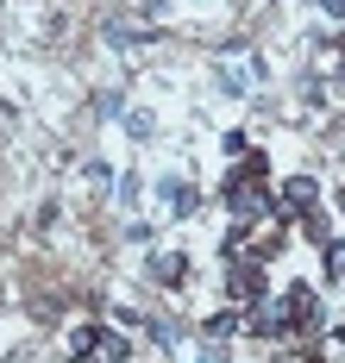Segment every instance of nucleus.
Returning a JSON list of instances; mask_svg holds the SVG:
<instances>
[{"mask_svg":"<svg viewBox=\"0 0 345 363\" xmlns=\"http://www.w3.org/2000/svg\"><path fill=\"white\" fill-rule=\"evenodd\" d=\"M339 213H345V188H339Z\"/></svg>","mask_w":345,"mask_h":363,"instance_id":"nucleus-13","label":"nucleus"},{"mask_svg":"<svg viewBox=\"0 0 345 363\" xmlns=\"http://www.w3.org/2000/svg\"><path fill=\"white\" fill-rule=\"evenodd\" d=\"M226 301L232 307L270 301V263H258V257H226Z\"/></svg>","mask_w":345,"mask_h":363,"instance_id":"nucleus-1","label":"nucleus"},{"mask_svg":"<svg viewBox=\"0 0 345 363\" xmlns=\"http://www.w3.org/2000/svg\"><path fill=\"white\" fill-rule=\"evenodd\" d=\"M232 332H245V307H220V313H207V320H201V338H207V345H220V338H232Z\"/></svg>","mask_w":345,"mask_h":363,"instance_id":"nucleus-6","label":"nucleus"},{"mask_svg":"<svg viewBox=\"0 0 345 363\" xmlns=\"http://www.w3.org/2000/svg\"><path fill=\"white\" fill-rule=\"evenodd\" d=\"M220 150H226V157H245V150H251V138L232 125V132H220Z\"/></svg>","mask_w":345,"mask_h":363,"instance_id":"nucleus-11","label":"nucleus"},{"mask_svg":"<svg viewBox=\"0 0 345 363\" xmlns=\"http://www.w3.org/2000/svg\"><path fill=\"white\" fill-rule=\"evenodd\" d=\"M320 257H327V276H333V282H345V238H327V245H320Z\"/></svg>","mask_w":345,"mask_h":363,"instance_id":"nucleus-8","label":"nucleus"},{"mask_svg":"<svg viewBox=\"0 0 345 363\" xmlns=\"http://www.w3.org/2000/svg\"><path fill=\"white\" fill-rule=\"evenodd\" d=\"M189 269H195V263H189L182 251H151V263H145V276H151L157 289H182V282H189Z\"/></svg>","mask_w":345,"mask_h":363,"instance_id":"nucleus-4","label":"nucleus"},{"mask_svg":"<svg viewBox=\"0 0 345 363\" xmlns=\"http://www.w3.org/2000/svg\"><path fill=\"white\" fill-rule=\"evenodd\" d=\"M101 357H107V363H132V345H126V338L107 326V338H101Z\"/></svg>","mask_w":345,"mask_h":363,"instance_id":"nucleus-9","label":"nucleus"},{"mask_svg":"<svg viewBox=\"0 0 345 363\" xmlns=\"http://www.w3.org/2000/svg\"><path fill=\"white\" fill-rule=\"evenodd\" d=\"M276 213H283V219L320 213V182H314V176H289V182H283V194H276Z\"/></svg>","mask_w":345,"mask_h":363,"instance_id":"nucleus-2","label":"nucleus"},{"mask_svg":"<svg viewBox=\"0 0 345 363\" xmlns=\"http://www.w3.org/2000/svg\"><path fill=\"white\" fill-rule=\"evenodd\" d=\"M327 19H345V0H327Z\"/></svg>","mask_w":345,"mask_h":363,"instance_id":"nucleus-12","label":"nucleus"},{"mask_svg":"<svg viewBox=\"0 0 345 363\" xmlns=\"http://www.w3.org/2000/svg\"><path fill=\"white\" fill-rule=\"evenodd\" d=\"M245 332H251V338H270V345H283V338H289V313H283V301H258V307H251V313H245Z\"/></svg>","mask_w":345,"mask_h":363,"instance_id":"nucleus-3","label":"nucleus"},{"mask_svg":"<svg viewBox=\"0 0 345 363\" xmlns=\"http://www.w3.org/2000/svg\"><path fill=\"white\" fill-rule=\"evenodd\" d=\"M101 338H107V326H94V320H76V326L63 332V345H70V357L88 363L94 351H101Z\"/></svg>","mask_w":345,"mask_h":363,"instance_id":"nucleus-5","label":"nucleus"},{"mask_svg":"<svg viewBox=\"0 0 345 363\" xmlns=\"http://www.w3.org/2000/svg\"><path fill=\"white\" fill-rule=\"evenodd\" d=\"M163 201L176 207V219H189L195 207H201V194H195V188H189V182H182V176H176V182H163Z\"/></svg>","mask_w":345,"mask_h":363,"instance_id":"nucleus-7","label":"nucleus"},{"mask_svg":"<svg viewBox=\"0 0 345 363\" xmlns=\"http://www.w3.org/2000/svg\"><path fill=\"white\" fill-rule=\"evenodd\" d=\"M295 225H302L307 245H327V238H333V232H327V213H307V219H295Z\"/></svg>","mask_w":345,"mask_h":363,"instance_id":"nucleus-10","label":"nucleus"}]
</instances>
